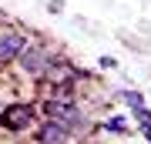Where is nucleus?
Returning a JSON list of instances; mask_svg holds the SVG:
<instances>
[{"label": "nucleus", "instance_id": "nucleus-1", "mask_svg": "<svg viewBox=\"0 0 151 144\" xmlns=\"http://www.w3.org/2000/svg\"><path fill=\"white\" fill-rule=\"evenodd\" d=\"M37 111H40L44 121H54V124H60L64 131H70L74 141L84 138V134H91V131L97 128V124L87 117V111H81L77 101H54V97H44V101L37 104Z\"/></svg>", "mask_w": 151, "mask_h": 144}, {"label": "nucleus", "instance_id": "nucleus-2", "mask_svg": "<svg viewBox=\"0 0 151 144\" xmlns=\"http://www.w3.org/2000/svg\"><path fill=\"white\" fill-rule=\"evenodd\" d=\"M60 57V54H54V47H47V44H40V40H34L27 44V47L20 50V57L14 60L17 70H20L24 77H30V80H44V74L50 70V64Z\"/></svg>", "mask_w": 151, "mask_h": 144}, {"label": "nucleus", "instance_id": "nucleus-3", "mask_svg": "<svg viewBox=\"0 0 151 144\" xmlns=\"http://www.w3.org/2000/svg\"><path fill=\"white\" fill-rule=\"evenodd\" d=\"M37 121H40V111L34 101H14L0 111V131L7 134H27L37 128Z\"/></svg>", "mask_w": 151, "mask_h": 144}, {"label": "nucleus", "instance_id": "nucleus-4", "mask_svg": "<svg viewBox=\"0 0 151 144\" xmlns=\"http://www.w3.org/2000/svg\"><path fill=\"white\" fill-rule=\"evenodd\" d=\"M27 44H30V40H27L24 30H17V27H4V30H0V64H14Z\"/></svg>", "mask_w": 151, "mask_h": 144}, {"label": "nucleus", "instance_id": "nucleus-5", "mask_svg": "<svg viewBox=\"0 0 151 144\" xmlns=\"http://www.w3.org/2000/svg\"><path fill=\"white\" fill-rule=\"evenodd\" d=\"M34 144H74V134L64 131L60 124L54 121H37V128H34Z\"/></svg>", "mask_w": 151, "mask_h": 144}, {"label": "nucleus", "instance_id": "nucleus-6", "mask_svg": "<svg viewBox=\"0 0 151 144\" xmlns=\"http://www.w3.org/2000/svg\"><path fill=\"white\" fill-rule=\"evenodd\" d=\"M101 128H104V131H111V134H131V128H128V121H124L121 114H114V117H108V121L101 124Z\"/></svg>", "mask_w": 151, "mask_h": 144}, {"label": "nucleus", "instance_id": "nucleus-7", "mask_svg": "<svg viewBox=\"0 0 151 144\" xmlns=\"http://www.w3.org/2000/svg\"><path fill=\"white\" fill-rule=\"evenodd\" d=\"M118 97H121V101H124V104L131 107V111L145 107V94H141V91H118Z\"/></svg>", "mask_w": 151, "mask_h": 144}, {"label": "nucleus", "instance_id": "nucleus-8", "mask_svg": "<svg viewBox=\"0 0 151 144\" xmlns=\"http://www.w3.org/2000/svg\"><path fill=\"white\" fill-rule=\"evenodd\" d=\"M97 64H101V70H114V67H118V60H114V57H101Z\"/></svg>", "mask_w": 151, "mask_h": 144}]
</instances>
